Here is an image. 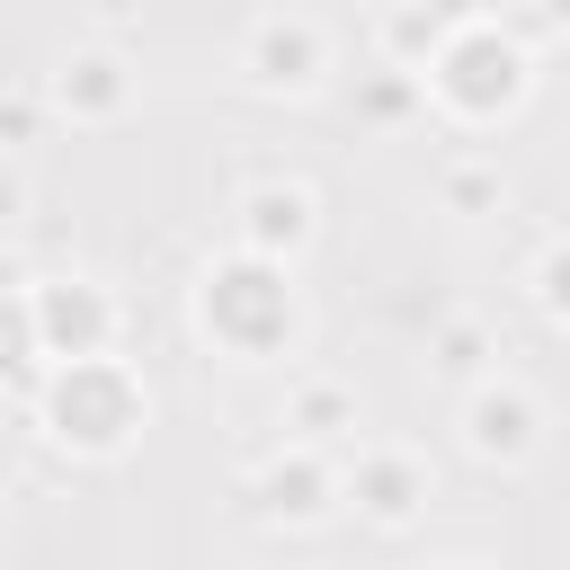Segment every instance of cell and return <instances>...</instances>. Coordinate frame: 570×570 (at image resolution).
Masks as SVG:
<instances>
[{
	"instance_id": "cell-1",
	"label": "cell",
	"mask_w": 570,
	"mask_h": 570,
	"mask_svg": "<svg viewBox=\"0 0 570 570\" xmlns=\"http://www.w3.org/2000/svg\"><path fill=\"white\" fill-rule=\"evenodd\" d=\"M187 330L205 356L223 365H294L312 347V294L285 258H258V249H214L187 285Z\"/></svg>"
},
{
	"instance_id": "cell-2",
	"label": "cell",
	"mask_w": 570,
	"mask_h": 570,
	"mask_svg": "<svg viewBox=\"0 0 570 570\" xmlns=\"http://www.w3.org/2000/svg\"><path fill=\"white\" fill-rule=\"evenodd\" d=\"M534 80H543V53L508 18H454L419 62V107L454 134H499L525 116Z\"/></svg>"
},
{
	"instance_id": "cell-3",
	"label": "cell",
	"mask_w": 570,
	"mask_h": 570,
	"mask_svg": "<svg viewBox=\"0 0 570 570\" xmlns=\"http://www.w3.org/2000/svg\"><path fill=\"white\" fill-rule=\"evenodd\" d=\"M151 383L134 356L116 347H89V356H45L36 374V436L71 463H125L151 428Z\"/></svg>"
},
{
	"instance_id": "cell-4",
	"label": "cell",
	"mask_w": 570,
	"mask_h": 570,
	"mask_svg": "<svg viewBox=\"0 0 570 570\" xmlns=\"http://www.w3.org/2000/svg\"><path fill=\"white\" fill-rule=\"evenodd\" d=\"M330 71H338V45H330V27H321L312 9H258V18L240 27V45H232V80H240L249 98H267V107L321 98Z\"/></svg>"
},
{
	"instance_id": "cell-5",
	"label": "cell",
	"mask_w": 570,
	"mask_h": 570,
	"mask_svg": "<svg viewBox=\"0 0 570 570\" xmlns=\"http://www.w3.org/2000/svg\"><path fill=\"white\" fill-rule=\"evenodd\" d=\"M543 428H552V410H543V392L525 374L490 365V374L454 383V436H463V454L481 472H525L543 454Z\"/></svg>"
},
{
	"instance_id": "cell-6",
	"label": "cell",
	"mask_w": 570,
	"mask_h": 570,
	"mask_svg": "<svg viewBox=\"0 0 570 570\" xmlns=\"http://www.w3.org/2000/svg\"><path fill=\"white\" fill-rule=\"evenodd\" d=\"M436 499V463L401 436H347L338 445V508H356L374 534H410Z\"/></svg>"
},
{
	"instance_id": "cell-7",
	"label": "cell",
	"mask_w": 570,
	"mask_h": 570,
	"mask_svg": "<svg viewBox=\"0 0 570 570\" xmlns=\"http://www.w3.org/2000/svg\"><path fill=\"white\" fill-rule=\"evenodd\" d=\"M27 303V338H36V365L45 356H89V347H116L125 338V303L107 276L89 267H53V276H27L18 285Z\"/></svg>"
},
{
	"instance_id": "cell-8",
	"label": "cell",
	"mask_w": 570,
	"mask_h": 570,
	"mask_svg": "<svg viewBox=\"0 0 570 570\" xmlns=\"http://www.w3.org/2000/svg\"><path fill=\"white\" fill-rule=\"evenodd\" d=\"M240 508H249L258 525H285V534L330 525V517H338V445L285 436L276 454H258V463L240 472Z\"/></svg>"
},
{
	"instance_id": "cell-9",
	"label": "cell",
	"mask_w": 570,
	"mask_h": 570,
	"mask_svg": "<svg viewBox=\"0 0 570 570\" xmlns=\"http://www.w3.org/2000/svg\"><path fill=\"white\" fill-rule=\"evenodd\" d=\"M142 107V71L125 45H71L53 71H45V116L80 125V134H107Z\"/></svg>"
},
{
	"instance_id": "cell-10",
	"label": "cell",
	"mask_w": 570,
	"mask_h": 570,
	"mask_svg": "<svg viewBox=\"0 0 570 570\" xmlns=\"http://www.w3.org/2000/svg\"><path fill=\"white\" fill-rule=\"evenodd\" d=\"M232 240L258 249V258L303 267L312 240H321V196H312L303 178H285V169H258V178H240V196H232Z\"/></svg>"
},
{
	"instance_id": "cell-11",
	"label": "cell",
	"mask_w": 570,
	"mask_h": 570,
	"mask_svg": "<svg viewBox=\"0 0 570 570\" xmlns=\"http://www.w3.org/2000/svg\"><path fill=\"white\" fill-rule=\"evenodd\" d=\"M276 428L303 436V445H347V436L365 428V401H356V383H338V374H294Z\"/></svg>"
},
{
	"instance_id": "cell-12",
	"label": "cell",
	"mask_w": 570,
	"mask_h": 570,
	"mask_svg": "<svg viewBox=\"0 0 570 570\" xmlns=\"http://www.w3.org/2000/svg\"><path fill=\"white\" fill-rule=\"evenodd\" d=\"M454 18H472V9H463V0H374V53L401 62V71H419L428 45H436Z\"/></svg>"
},
{
	"instance_id": "cell-13",
	"label": "cell",
	"mask_w": 570,
	"mask_h": 570,
	"mask_svg": "<svg viewBox=\"0 0 570 570\" xmlns=\"http://www.w3.org/2000/svg\"><path fill=\"white\" fill-rule=\"evenodd\" d=\"M436 205H445L454 223H481V214H499V205H508V178H499V160H490V151H454V160H436Z\"/></svg>"
},
{
	"instance_id": "cell-14",
	"label": "cell",
	"mask_w": 570,
	"mask_h": 570,
	"mask_svg": "<svg viewBox=\"0 0 570 570\" xmlns=\"http://www.w3.org/2000/svg\"><path fill=\"white\" fill-rule=\"evenodd\" d=\"M490 365H499V330H490V321L454 312V321L428 330V374H436V383H472V374H490Z\"/></svg>"
},
{
	"instance_id": "cell-15",
	"label": "cell",
	"mask_w": 570,
	"mask_h": 570,
	"mask_svg": "<svg viewBox=\"0 0 570 570\" xmlns=\"http://www.w3.org/2000/svg\"><path fill=\"white\" fill-rule=\"evenodd\" d=\"M525 303H534L543 330H570V240L561 232H543L525 249Z\"/></svg>"
},
{
	"instance_id": "cell-16",
	"label": "cell",
	"mask_w": 570,
	"mask_h": 570,
	"mask_svg": "<svg viewBox=\"0 0 570 570\" xmlns=\"http://www.w3.org/2000/svg\"><path fill=\"white\" fill-rule=\"evenodd\" d=\"M356 116H365V125H410V116H428V107H419V71L374 62V71L356 80Z\"/></svg>"
},
{
	"instance_id": "cell-17",
	"label": "cell",
	"mask_w": 570,
	"mask_h": 570,
	"mask_svg": "<svg viewBox=\"0 0 570 570\" xmlns=\"http://www.w3.org/2000/svg\"><path fill=\"white\" fill-rule=\"evenodd\" d=\"M18 285H27V276H18ZM18 285H0V392L27 383V365H36V338H27V303H18Z\"/></svg>"
},
{
	"instance_id": "cell-18",
	"label": "cell",
	"mask_w": 570,
	"mask_h": 570,
	"mask_svg": "<svg viewBox=\"0 0 570 570\" xmlns=\"http://www.w3.org/2000/svg\"><path fill=\"white\" fill-rule=\"evenodd\" d=\"M45 134V89H0V151H27Z\"/></svg>"
},
{
	"instance_id": "cell-19",
	"label": "cell",
	"mask_w": 570,
	"mask_h": 570,
	"mask_svg": "<svg viewBox=\"0 0 570 570\" xmlns=\"http://www.w3.org/2000/svg\"><path fill=\"white\" fill-rule=\"evenodd\" d=\"M508 27L543 53V45H561V36H570V0H508Z\"/></svg>"
},
{
	"instance_id": "cell-20",
	"label": "cell",
	"mask_w": 570,
	"mask_h": 570,
	"mask_svg": "<svg viewBox=\"0 0 570 570\" xmlns=\"http://www.w3.org/2000/svg\"><path fill=\"white\" fill-rule=\"evenodd\" d=\"M27 223V178H18V160H0V232H18Z\"/></svg>"
},
{
	"instance_id": "cell-21",
	"label": "cell",
	"mask_w": 570,
	"mask_h": 570,
	"mask_svg": "<svg viewBox=\"0 0 570 570\" xmlns=\"http://www.w3.org/2000/svg\"><path fill=\"white\" fill-rule=\"evenodd\" d=\"M9 499H18V490H9V481H0V517H9Z\"/></svg>"
}]
</instances>
